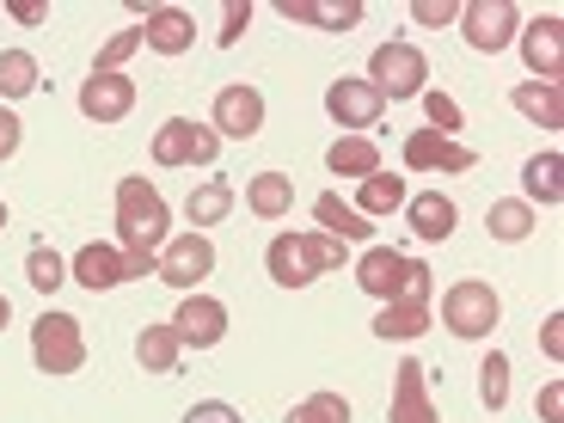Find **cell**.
Masks as SVG:
<instances>
[{
    "mask_svg": "<svg viewBox=\"0 0 564 423\" xmlns=\"http://www.w3.org/2000/svg\"><path fill=\"white\" fill-rule=\"evenodd\" d=\"M344 252H350V246L319 234V227H301V234L289 227V234H276V240L264 246V270H270L276 289H307V282L344 270Z\"/></svg>",
    "mask_w": 564,
    "mask_h": 423,
    "instance_id": "6da1fadb",
    "label": "cell"
},
{
    "mask_svg": "<svg viewBox=\"0 0 564 423\" xmlns=\"http://www.w3.org/2000/svg\"><path fill=\"white\" fill-rule=\"evenodd\" d=\"M172 234V209L148 178H117V252H160Z\"/></svg>",
    "mask_w": 564,
    "mask_h": 423,
    "instance_id": "7a4b0ae2",
    "label": "cell"
},
{
    "mask_svg": "<svg viewBox=\"0 0 564 423\" xmlns=\"http://www.w3.org/2000/svg\"><path fill=\"white\" fill-rule=\"evenodd\" d=\"M356 289H362V295H375L381 307H387V301H430V295H436L430 264L393 252V246H368V252L356 258Z\"/></svg>",
    "mask_w": 564,
    "mask_h": 423,
    "instance_id": "3957f363",
    "label": "cell"
},
{
    "mask_svg": "<svg viewBox=\"0 0 564 423\" xmlns=\"http://www.w3.org/2000/svg\"><path fill=\"white\" fill-rule=\"evenodd\" d=\"M381 99H423L430 93V62H423L417 43H381L375 56H368V74H362Z\"/></svg>",
    "mask_w": 564,
    "mask_h": 423,
    "instance_id": "277c9868",
    "label": "cell"
},
{
    "mask_svg": "<svg viewBox=\"0 0 564 423\" xmlns=\"http://www.w3.org/2000/svg\"><path fill=\"white\" fill-rule=\"evenodd\" d=\"M31 362L43 368V375H80L86 362V332L74 313H37V325H31Z\"/></svg>",
    "mask_w": 564,
    "mask_h": 423,
    "instance_id": "5b68a950",
    "label": "cell"
},
{
    "mask_svg": "<svg viewBox=\"0 0 564 423\" xmlns=\"http://www.w3.org/2000/svg\"><path fill=\"white\" fill-rule=\"evenodd\" d=\"M497 319H503V301H497V289L479 276H460L448 295H442V325H448L454 338H491Z\"/></svg>",
    "mask_w": 564,
    "mask_h": 423,
    "instance_id": "8992f818",
    "label": "cell"
},
{
    "mask_svg": "<svg viewBox=\"0 0 564 423\" xmlns=\"http://www.w3.org/2000/svg\"><path fill=\"white\" fill-rule=\"evenodd\" d=\"M454 25H460L466 50H479V56H503L509 43H516V31H522V13H516L509 0H466Z\"/></svg>",
    "mask_w": 564,
    "mask_h": 423,
    "instance_id": "52a82bcc",
    "label": "cell"
},
{
    "mask_svg": "<svg viewBox=\"0 0 564 423\" xmlns=\"http://www.w3.org/2000/svg\"><path fill=\"white\" fill-rule=\"evenodd\" d=\"M221 154V135L209 123H191V117H166L154 129V166H215Z\"/></svg>",
    "mask_w": 564,
    "mask_h": 423,
    "instance_id": "ba28073f",
    "label": "cell"
},
{
    "mask_svg": "<svg viewBox=\"0 0 564 423\" xmlns=\"http://www.w3.org/2000/svg\"><path fill=\"white\" fill-rule=\"evenodd\" d=\"M381 111H387V99L368 80H356V74H344V80L325 86V117H332L344 135H368V129L381 123Z\"/></svg>",
    "mask_w": 564,
    "mask_h": 423,
    "instance_id": "9c48e42d",
    "label": "cell"
},
{
    "mask_svg": "<svg viewBox=\"0 0 564 423\" xmlns=\"http://www.w3.org/2000/svg\"><path fill=\"white\" fill-rule=\"evenodd\" d=\"M215 270V240L209 234H178V240L160 246V282H172V289H184V295H197V282Z\"/></svg>",
    "mask_w": 564,
    "mask_h": 423,
    "instance_id": "30bf717a",
    "label": "cell"
},
{
    "mask_svg": "<svg viewBox=\"0 0 564 423\" xmlns=\"http://www.w3.org/2000/svg\"><path fill=\"white\" fill-rule=\"evenodd\" d=\"M209 129L221 141H252L258 129H264V93L258 86H221L215 93V117H209Z\"/></svg>",
    "mask_w": 564,
    "mask_h": 423,
    "instance_id": "8fae6325",
    "label": "cell"
},
{
    "mask_svg": "<svg viewBox=\"0 0 564 423\" xmlns=\"http://www.w3.org/2000/svg\"><path fill=\"white\" fill-rule=\"evenodd\" d=\"M172 332H178L184 350H215V344L227 338V307L197 289V295L178 301V313H172Z\"/></svg>",
    "mask_w": 564,
    "mask_h": 423,
    "instance_id": "7c38bea8",
    "label": "cell"
},
{
    "mask_svg": "<svg viewBox=\"0 0 564 423\" xmlns=\"http://www.w3.org/2000/svg\"><path fill=\"white\" fill-rule=\"evenodd\" d=\"M516 43H522L528 74H534V80H546V86H558V74H564V19L558 13L534 19V25L516 31Z\"/></svg>",
    "mask_w": 564,
    "mask_h": 423,
    "instance_id": "4fadbf2b",
    "label": "cell"
},
{
    "mask_svg": "<svg viewBox=\"0 0 564 423\" xmlns=\"http://www.w3.org/2000/svg\"><path fill=\"white\" fill-rule=\"evenodd\" d=\"M479 154L466 141H448L436 129H411L405 135V172H473Z\"/></svg>",
    "mask_w": 564,
    "mask_h": 423,
    "instance_id": "5bb4252c",
    "label": "cell"
},
{
    "mask_svg": "<svg viewBox=\"0 0 564 423\" xmlns=\"http://www.w3.org/2000/svg\"><path fill=\"white\" fill-rule=\"evenodd\" d=\"M393 375H399V381H393L387 423H442V417H436V399H430V368H423L417 356H405Z\"/></svg>",
    "mask_w": 564,
    "mask_h": 423,
    "instance_id": "9a60e30c",
    "label": "cell"
},
{
    "mask_svg": "<svg viewBox=\"0 0 564 423\" xmlns=\"http://www.w3.org/2000/svg\"><path fill=\"white\" fill-rule=\"evenodd\" d=\"M129 111H135V80L129 74H86V86H80L86 123H123Z\"/></svg>",
    "mask_w": 564,
    "mask_h": 423,
    "instance_id": "2e32d148",
    "label": "cell"
},
{
    "mask_svg": "<svg viewBox=\"0 0 564 423\" xmlns=\"http://www.w3.org/2000/svg\"><path fill=\"white\" fill-rule=\"evenodd\" d=\"M141 43H148L154 56H184V50L197 43V19L184 13V7H148V19H141Z\"/></svg>",
    "mask_w": 564,
    "mask_h": 423,
    "instance_id": "e0dca14e",
    "label": "cell"
},
{
    "mask_svg": "<svg viewBox=\"0 0 564 423\" xmlns=\"http://www.w3.org/2000/svg\"><path fill=\"white\" fill-rule=\"evenodd\" d=\"M68 282H80V289H93V295H105V289H123L129 282V270H123V252L117 246H80L74 252V264H68Z\"/></svg>",
    "mask_w": 564,
    "mask_h": 423,
    "instance_id": "ac0fdd59",
    "label": "cell"
},
{
    "mask_svg": "<svg viewBox=\"0 0 564 423\" xmlns=\"http://www.w3.org/2000/svg\"><path fill=\"white\" fill-rule=\"evenodd\" d=\"M325 172H332V178H375V172H381V141L375 135H338L332 141V148H325Z\"/></svg>",
    "mask_w": 564,
    "mask_h": 423,
    "instance_id": "d6986e66",
    "label": "cell"
},
{
    "mask_svg": "<svg viewBox=\"0 0 564 423\" xmlns=\"http://www.w3.org/2000/svg\"><path fill=\"white\" fill-rule=\"evenodd\" d=\"M405 221L417 240H448L454 221H460V209H454V197H442V191H417V197H405Z\"/></svg>",
    "mask_w": 564,
    "mask_h": 423,
    "instance_id": "ffe728a7",
    "label": "cell"
},
{
    "mask_svg": "<svg viewBox=\"0 0 564 423\" xmlns=\"http://www.w3.org/2000/svg\"><path fill=\"white\" fill-rule=\"evenodd\" d=\"M246 209L258 221H282V215L295 209V178L289 172H252L246 178Z\"/></svg>",
    "mask_w": 564,
    "mask_h": 423,
    "instance_id": "44dd1931",
    "label": "cell"
},
{
    "mask_svg": "<svg viewBox=\"0 0 564 423\" xmlns=\"http://www.w3.org/2000/svg\"><path fill=\"white\" fill-rule=\"evenodd\" d=\"M234 203L240 197H234V184L227 178H203V184H191V197H184V221L197 227V234L203 227H221L227 215H234Z\"/></svg>",
    "mask_w": 564,
    "mask_h": 423,
    "instance_id": "7402d4cb",
    "label": "cell"
},
{
    "mask_svg": "<svg viewBox=\"0 0 564 423\" xmlns=\"http://www.w3.org/2000/svg\"><path fill=\"white\" fill-rule=\"evenodd\" d=\"M276 13L295 19V25H313V31H356L362 25V0H344V7H325V0H282Z\"/></svg>",
    "mask_w": 564,
    "mask_h": 423,
    "instance_id": "603a6c76",
    "label": "cell"
},
{
    "mask_svg": "<svg viewBox=\"0 0 564 423\" xmlns=\"http://www.w3.org/2000/svg\"><path fill=\"white\" fill-rule=\"evenodd\" d=\"M135 362L148 368V375H178L184 344H178V332H172V319L166 325H141L135 332Z\"/></svg>",
    "mask_w": 564,
    "mask_h": 423,
    "instance_id": "cb8c5ba5",
    "label": "cell"
},
{
    "mask_svg": "<svg viewBox=\"0 0 564 423\" xmlns=\"http://www.w3.org/2000/svg\"><path fill=\"white\" fill-rule=\"evenodd\" d=\"M313 221H319V234H332V240H344V246H356V240H368V234H375V227H368V215H356L338 191L313 197Z\"/></svg>",
    "mask_w": 564,
    "mask_h": 423,
    "instance_id": "d4e9b609",
    "label": "cell"
},
{
    "mask_svg": "<svg viewBox=\"0 0 564 423\" xmlns=\"http://www.w3.org/2000/svg\"><path fill=\"white\" fill-rule=\"evenodd\" d=\"M423 332H430V301H387L375 313V338H387V344H411Z\"/></svg>",
    "mask_w": 564,
    "mask_h": 423,
    "instance_id": "484cf974",
    "label": "cell"
},
{
    "mask_svg": "<svg viewBox=\"0 0 564 423\" xmlns=\"http://www.w3.org/2000/svg\"><path fill=\"white\" fill-rule=\"evenodd\" d=\"M509 105H516L528 123H540V129H564V93L546 86V80H522L516 93H509Z\"/></svg>",
    "mask_w": 564,
    "mask_h": 423,
    "instance_id": "4316f807",
    "label": "cell"
},
{
    "mask_svg": "<svg viewBox=\"0 0 564 423\" xmlns=\"http://www.w3.org/2000/svg\"><path fill=\"white\" fill-rule=\"evenodd\" d=\"M558 172H564V160L552 154V148H546V154H534V160L522 166V191H528L522 203H528V209H534V203H540V209H558V203H564Z\"/></svg>",
    "mask_w": 564,
    "mask_h": 423,
    "instance_id": "83f0119b",
    "label": "cell"
},
{
    "mask_svg": "<svg viewBox=\"0 0 564 423\" xmlns=\"http://www.w3.org/2000/svg\"><path fill=\"white\" fill-rule=\"evenodd\" d=\"M405 197H411V191H405V178H393V172H375V178H362V184H356V203H350V209L375 221V215L405 209Z\"/></svg>",
    "mask_w": 564,
    "mask_h": 423,
    "instance_id": "f1b7e54d",
    "label": "cell"
},
{
    "mask_svg": "<svg viewBox=\"0 0 564 423\" xmlns=\"http://www.w3.org/2000/svg\"><path fill=\"white\" fill-rule=\"evenodd\" d=\"M485 227H491V240L522 246L528 234H534V209H528L522 197H503V203H491V209H485Z\"/></svg>",
    "mask_w": 564,
    "mask_h": 423,
    "instance_id": "f546056e",
    "label": "cell"
},
{
    "mask_svg": "<svg viewBox=\"0 0 564 423\" xmlns=\"http://www.w3.org/2000/svg\"><path fill=\"white\" fill-rule=\"evenodd\" d=\"M31 93H37V56L0 50V99H31Z\"/></svg>",
    "mask_w": 564,
    "mask_h": 423,
    "instance_id": "4dcf8cb0",
    "label": "cell"
},
{
    "mask_svg": "<svg viewBox=\"0 0 564 423\" xmlns=\"http://www.w3.org/2000/svg\"><path fill=\"white\" fill-rule=\"evenodd\" d=\"M25 282L37 289V295H56L62 282H68V258H62L56 246H31L25 252Z\"/></svg>",
    "mask_w": 564,
    "mask_h": 423,
    "instance_id": "1f68e13d",
    "label": "cell"
},
{
    "mask_svg": "<svg viewBox=\"0 0 564 423\" xmlns=\"http://www.w3.org/2000/svg\"><path fill=\"white\" fill-rule=\"evenodd\" d=\"M282 423H350V399L344 393H307L301 405H289Z\"/></svg>",
    "mask_w": 564,
    "mask_h": 423,
    "instance_id": "d6a6232c",
    "label": "cell"
},
{
    "mask_svg": "<svg viewBox=\"0 0 564 423\" xmlns=\"http://www.w3.org/2000/svg\"><path fill=\"white\" fill-rule=\"evenodd\" d=\"M479 399H485V411H503L509 405V356L503 350H491L479 362Z\"/></svg>",
    "mask_w": 564,
    "mask_h": 423,
    "instance_id": "836d02e7",
    "label": "cell"
},
{
    "mask_svg": "<svg viewBox=\"0 0 564 423\" xmlns=\"http://www.w3.org/2000/svg\"><path fill=\"white\" fill-rule=\"evenodd\" d=\"M135 50H148V43H141V25L111 31V37H105V50L93 56V74H123V62L135 56Z\"/></svg>",
    "mask_w": 564,
    "mask_h": 423,
    "instance_id": "e575fe53",
    "label": "cell"
},
{
    "mask_svg": "<svg viewBox=\"0 0 564 423\" xmlns=\"http://www.w3.org/2000/svg\"><path fill=\"white\" fill-rule=\"evenodd\" d=\"M423 111H430V129H436V135H448V141H454V129L466 123L460 105H454L448 93H423Z\"/></svg>",
    "mask_w": 564,
    "mask_h": 423,
    "instance_id": "d590c367",
    "label": "cell"
},
{
    "mask_svg": "<svg viewBox=\"0 0 564 423\" xmlns=\"http://www.w3.org/2000/svg\"><path fill=\"white\" fill-rule=\"evenodd\" d=\"M246 25H252V0H227V7H221V31H215V43H221V50H234Z\"/></svg>",
    "mask_w": 564,
    "mask_h": 423,
    "instance_id": "8d00e7d4",
    "label": "cell"
},
{
    "mask_svg": "<svg viewBox=\"0 0 564 423\" xmlns=\"http://www.w3.org/2000/svg\"><path fill=\"white\" fill-rule=\"evenodd\" d=\"M460 7L454 0H411V25H454Z\"/></svg>",
    "mask_w": 564,
    "mask_h": 423,
    "instance_id": "74e56055",
    "label": "cell"
},
{
    "mask_svg": "<svg viewBox=\"0 0 564 423\" xmlns=\"http://www.w3.org/2000/svg\"><path fill=\"white\" fill-rule=\"evenodd\" d=\"M184 423H246V417L227 405V399H197V405L184 411Z\"/></svg>",
    "mask_w": 564,
    "mask_h": 423,
    "instance_id": "f35d334b",
    "label": "cell"
},
{
    "mask_svg": "<svg viewBox=\"0 0 564 423\" xmlns=\"http://www.w3.org/2000/svg\"><path fill=\"white\" fill-rule=\"evenodd\" d=\"M534 417H540V423H564V381H546V387H540Z\"/></svg>",
    "mask_w": 564,
    "mask_h": 423,
    "instance_id": "ab89813d",
    "label": "cell"
},
{
    "mask_svg": "<svg viewBox=\"0 0 564 423\" xmlns=\"http://www.w3.org/2000/svg\"><path fill=\"white\" fill-rule=\"evenodd\" d=\"M540 350H546L552 362H564V313H546V319H540Z\"/></svg>",
    "mask_w": 564,
    "mask_h": 423,
    "instance_id": "60d3db41",
    "label": "cell"
},
{
    "mask_svg": "<svg viewBox=\"0 0 564 423\" xmlns=\"http://www.w3.org/2000/svg\"><path fill=\"white\" fill-rule=\"evenodd\" d=\"M19 141H25V123H19L13 111H0V160H13Z\"/></svg>",
    "mask_w": 564,
    "mask_h": 423,
    "instance_id": "b9f144b4",
    "label": "cell"
},
{
    "mask_svg": "<svg viewBox=\"0 0 564 423\" xmlns=\"http://www.w3.org/2000/svg\"><path fill=\"white\" fill-rule=\"evenodd\" d=\"M7 319H13V301L0 295V332H7Z\"/></svg>",
    "mask_w": 564,
    "mask_h": 423,
    "instance_id": "7bdbcfd3",
    "label": "cell"
},
{
    "mask_svg": "<svg viewBox=\"0 0 564 423\" xmlns=\"http://www.w3.org/2000/svg\"><path fill=\"white\" fill-rule=\"evenodd\" d=\"M0 227H7V203H0Z\"/></svg>",
    "mask_w": 564,
    "mask_h": 423,
    "instance_id": "ee69618b",
    "label": "cell"
}]
</instances>
